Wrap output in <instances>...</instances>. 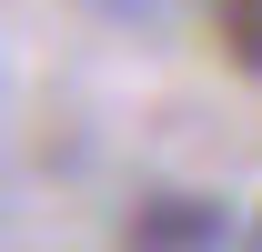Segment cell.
Here are the masks:
<instances>
[{
    "instance_id": "cell-1",
    "label": "cell",
    "mask_w": 262,
    "mask_h": 252,
    "mask_svg": "<svg viewBox=\"0 0 262 252\" xmlns=\"http://www.w3.org/2000/svg\"><path fill=\"white\" fill-rule=\"evenodd\" d=\"M232 242V202L222 192H141L121 222V252H222Z\"/></svg>"
},
{
    "instance_id": "cell-2",
    "label": "cell",
    "mask_w": 262,
    "mask_h": 252,
    "mask_svg": "<svg viewBox=\"0 0 262 252\" xmlns=\"http://www.w3.org/2000/svg\"><path fill=\"white\" fill-rule=\"evenodd\" d=\"M212 51L262 81V0H212Z\"/></svg>"
},
{
    "instance_id": "cell-3",
    "label": "cell",
    "mask_w": 262,
    "mask_h": 252,
    "mask_svg": "<svg viewBox=\"0 0 262 252\" xmlns=\"http://www.w3.org/2000/svg\"><path fill=\"white\" fill-rule=\"evenodd\" d=\"M242 252H262V212H252V232H242Z\"/></svg>"
}]
</instances>
